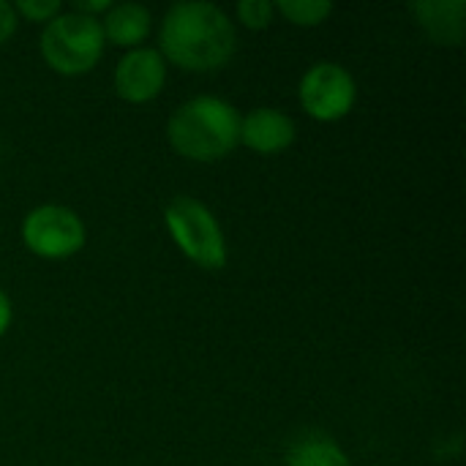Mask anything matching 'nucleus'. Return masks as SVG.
I'll return each instance as SVG.
<instances>
[{
    "mask_svg": "<svg viewBox=\"0 0 466 466\" xmlns=\"http://www.w3.org/2000/svg\"><path fill=\"white\" fill-rule=\"evenodd\" d=\"M164 60L186 71H216L238 49V33L227 11L208 0H183L169 5L158 30Z\"/></svg>",
    "mask_w": 466,
    "mask_h": 466,
    "instance_id": "obj_1",
    "label": "nucleus"
},
{
    "mask_svg": "<svg viewBox=\"0 0 466 466\" xmlns=\"http://www.w3.org/2000/svg\"><path fill=\"white\" fill-rule=\"evenodd\" d=\"M169 145L191 161H218L240 145V112L221 96H194L167 123Z\"/></svg>",
    "mask_w": 466,
    "mask_h": 466,
    "instance_id": "obj_2",
    "label": "nucleus"
},
{
    "mask_svg": "<svg viewBox=\"0 0 466 466\" xmlns=\"http://www.w3.org/2000/svg\"><path fill=\"white\" fill-rule=\"evenodd\" d=\"M106 38L98 16L66 11L49 19L41 30V55L57 74L76 76L90 71L104 55Z\"/></svg>",
    "mask_w": 466,
    "mask_h": 466,
    "instance_id": "obj_3",
    "label": "nucleus"
},
{
    "mask_svg": "<svg viewBox=\"0 0 466 466\" xmlns=\"http://www.w3.org/2000/svg\"><path fill=\"white\" fill-rule=\"evenodd\" d=\"M164 224L175 246L199 268L221 270L227 265V238L213 210L197 197H172L164 208Z\"/></svg>",
    "mask_w": 466,
    "mask_h": 466,
    "instance_id": "obj_4",
    "label": "nucleus"
},
{
    "mask_svg": "<svg viewBox=\"0 0 466 466\" xmlns=\"http://www.w3.org/2000/svg\"><path fill=\"white\" fill-rule=\"evenodd\" d=\"M300 104L303 109L322 120H341L344 115H350V109L355 106L358 98V85L350 68H344L336 60H319L311 68H306V74L300 76V87H298Z\"/></svg>",
    "mask_w": 466,
    "mask_h": 466,
    "instance_id": "obj_5",
    "label": "nucleus"
},
{
    "mask_svg": "<svg viewBox=\"0 0 466 466\" xmlns=\"http://www.w3.org/2000/svg\"><path fill=\"white\" fill-rule=\"evenodd\" d=\"M22 243L44 259H66L85 246V224L66 205H38L22 221Z\"/></svg>",
    "mask_w": 466,
    "mask_h": 466,
    "instance_id": "obj_6",
    "label": "nucleus"
},
{
    "mask_svg": "<svg viewBox=\"0 0 466 466\" xmlns=\"http://www.w3.org/2000/svg\"><path fill=\"white\" fill-rule=\"evenodd\" d=\"M115 93L131 104L156 98L167 82V60L156 46H134L115 66Z\"/></svg>",
    "mask_w": 466,
    "mask_h": 466,
    "instance_id": "obj_7",
    "label": "nucleus"
},
{
    "mask_svg": "<svg viewBox=\"0 0 466 466\" xmlns=\"http://www.w3.org/2000/svg\"><path fill=\"white\" fill-rule=\"evenodd\" d=\"M240 142L262 156L281 153L295 142V120L276 106H257L240 117Z\"/></svg>",
    "mask_w": 466,
    "mask_h": 466,
    "instance_id": "obj_8",
    "label": "nucleus"
},
{
    "mask_svg": "<svg viewBox=\"0 0 466 466\" xmlns=\"http://www.w3.org/2000/svg\"><path fill=\"white\" fill-rule=\"evenodd\" d=\"M412 14L418 16L420 27L440 41V44H461L464 38V0H423L412 3Z\"/></svg>",
    "mask_w": 466,
    "mask_h": 466,
    "instance_id": "obj_9",
    "label": "nucleus"
},
{
    "mask_svg": "<svg viewBox=\"0 0 466 466\" xmlns=\"http://www.w3.org/2000/svg\"><path fill=\"white\" fill-rule=\"evenodd\" d=\"M150 25H153L150 8L142 3H112V8L101 19L104 38L128 49L139 46L147 38Z\"/></svg>",
    "mask_w": 466,
    "mask_h": 466,
    "instance_id": "obj_10",
    "label": "nucleus"
},
{
    "mask_svg": "<svg viewBox=\"0 0 466 466\" xmlns=\"http://www.w3.org/2000/svg\"><path fill=\"white\" fill-rule=\"evenodd\" d=\"M287 466H352L350 456L328 434L309 431L287 448Z\"/></svg>",
    "mask_w": 466,
    "mask_h": 466,
    "instance_id": "obj_11",
    "label": "nucleus"
},
{
    "mask_svg": "<svg viewBox=\"0 0 466 466\" xmlns=\"http://www.w3.org/2000/svg\"><path fill=\"white\" fill-rule=\"evenodd\" d=\"M273 8L281 11L289 22H295L300 27H314L333 14L330 0H279V3H273Z\"/></svg>",
    "mask_w": 466,
    "mask_h": 466,
    "instance_id": "obj_12",
    "label": "nucleus"
},
{
    "mask_svg": "<svg viewBox=\"0 0 466 466\" xmlns=\"http://www.w3.org/2000/svg\"><path fill=\"white\" fill-rule=\"evenodd\" d=\"M273 14H276V8L270 0H240L238 3V16L251 30H265L273 22Z\"/></svg>",
    "mask_w": 466,
    "mask_h": 466,
    "instance_id": "obj_13",
    "label": "nucleus"
},
{
    "mask_svg": "<svg viewBox=\"0 0 466 466\" xmlns=\"http://www.w3.org/2000/svg\"><path fill=\"white\" fill-rule=\"evenodd\" d=\"M16 16H27L30 22H49L60 14V0H16Z\"/></svg>",
    "mask_w": 466,
    "mask_h": 466,
    "instance_id": "obj_14",
    "label": "nucleus"
},
{
    "mask_svg": "<svg viewBox=\"0 0 466 466\" xmlns=\"http://www.w3.org/2000/svg\"><path fill=\"white\" fill-rule=\"evenodd\" d=\"M16 25H19V16H16L14 5H11V3H5V0H0V44H3L5 38H11V35H14Z\"/></svg>",
    "mask_w": 466,
    "mask_h": 466,
    "instance_id": "obj_15",
    "label": "nucleus"
},
{
    "mask_svg": "<svg viewBox=\"0 0 466 466\" xmlns=\"http://www.w3.org/2000/svg\"><path fill=\"white\" fill-rule=\"evenodd\" d=\"M112 8V0H82V3H76L74 5V11H79V14H87V16H96L98 11H109Z\"/></svg>",
    "mask_w": 466,
    "mask_h": 466,
    "instance_id": "obj_16",
    "label": "nucleus"
},
{
    "mask_svg": "<svg viewBox=\"0 0 466 466\" xmlns=\"http://www.w3.org/2000/svg\"><path fill=\"white\" fill-rule=\"evenodd\" d=\"M11 317H14V311H11V300H8V295L0 289V336L8 330V325H11Z\"/></svg>",
    "mask_w": 466,
    "mask_h": 466,
    "instance_id": "obj_17",
    "label": "nucleus"
}]
</instances>
